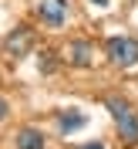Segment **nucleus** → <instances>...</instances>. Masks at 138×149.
<instances>
[{"label": "nucleus", "mask_w": 138, "mask_h": 149, "mask_svg": "<svg viewBox=\"0 0 138 149\" xmlns=\"http://www.w3.org/2000/svg\"><path fill=\"white\" fill-rule=\"evenodd\" d=\"M104 51H108V61L118 68H131L138 65V41L128 34H115L108 37V44H104Z\"/></svg>", "instance_id": "obj_1"}, {"label": "nucleus", "mask_w": 138, "mask_h": 149, "mask_svg": "<svg viewBox=\"0 0 138 149\" xmlns=\"http://www.w3.org/2000/svg\"><path fill=\"white\" fill-rule=\"evenodd\" d=\"M64 7H67V0H41L37 14L47 27H64Z\"/></svg>", "instance_id": "obj_2"}, {"label": "nucleus", "mask_w": 138, "mask_h": 149, "mask_svg": "<svg viewBox=\"0 0 138 149\" xmlns=\"http://www.w3.org/2000/svg\"><path fill=\"white\" fill-rule=\"evenodd\" d=\"M91 54H94L91 41H71V44H67V61L78 65V68H88V65H91Z\"/></svg>", "instance_id": "obj_3"}, {"label": "nucleus", "mask_w": 138, "mask_h": 149, "mask_svg": "<svg viewBox=\"0 0 138 149\" xmlns=\"http://www.w3.org/2000/svg\"><path fill=\"white\" fill-rule=\"evenodd\" d=\"M84 125H88V115H84V112L67 109V112H61V115H57V129H61V136H71V132L84 129Z\"/></svg>", "instance_id": "obj_4"}, {"label": "nucleus", "mask_w": 138, "mask_h": 149, "mask_svg": "<svg viewBox=\"0 0 138 149\" xmlns=\"http://www.w3.org/2000/svg\"><path fill=\"white\" fill-rule=\"evenodd\" d=\"M30 41H34V37H30V31H27V27H17L14 34L7 37V51H10L14 58H24V54L30 51Z\"/></svg>", "instance_id": "obj_5"}, {"label": "nucleus", "mask_w": 138, "mask_h": 149, "mask_svg": "<svg viewBox=\"0 0 138 149\" xmlns=\"http://www.w3.org/2000/svg\"><path fill=\"white\" fill-rule=\"evenodd\" d=\"M47 142H44V136L37 129H20L17 132V149H44Z\"/></svg>", "instance_id": "obj_6"}, {"label": "nucleus", "mask_w": 138, "mask_h": 149, "mask_svg": "<svg viewBox=\"0 0 138 149\" xmlns=\"http://www.w3.org/2000/svg\"><path fill=\"white\" fill-rule=\"evenodd\" d=\"M118 122V132L125 136V142H138V119H135V112H128V115H121Z\"/></svg>", "instance_id": "obj_7"}, {"label": "nucleus", "mask_w": 138, "mask_h": 149, "mask_svg": "<svg viewBox=\"0 0 138 149\" xmlns=\"http://www.w3.org/2000/svg\"><path fill=\"white\" fill-rule=\"evenodd\" d=\"M104 105H108V112L115 115V119H121V115H128V112H131V105L125 102V98H108Z\"/></svg>", "instance_id": "obj_8"}, {"label": "nucleus", "mask_w": 138, "mask_h": 149, "mask_svg": "<svg viewBox=\"0 0 138 149\" xmlns=\"http://www.w3.org/2000/svg\"><path fill=\"white\" fill-rule=\"evenodd\" d=\"M41 71H54V58H51V51H41Z\"/></svg>", "instance_id": "obj_9"}, {"label": "nucleus", "mask_w": 138, "mask_h": 149, "mask_svg": "<svg viewBox=\"0 0 138 149\" xmlns=\"http://www.w3.org/2000/svg\"><path fill=\"white\" fill-rule=\"evenodd\" d=\"M7 112H10V109H7V98H3V95H0V122L7 119Z\"/></svg>", "instance_id": "obj_10"}, {"label": "nucleus", "mask_w": 138, "mask_h": 149, "mask_svg": "<svg viewBox=\"0 0 138 149\" xmlns=\"http://www.w3.org/2000/svg\"><path fill=\"white\" fill-rule=\"evenodd\" d=\"M81 149H104V146H101V142H84Z\"/></svg>", "instance_id": "obj_11"}, {"label": "nucleus", "mask_w": 138, "mask_h": 149, "mask_svg": "<svg viewBox=\"0 0 138 149\" xmlns=\"http://www.w3.org/2000/svg\"><path fill=\"white\" fill-rule=\"evenodd\" d=\"M91 3H98V7H108V3H111V0H91Z\"/></svg>", "instance_id": "obj_12"}]
</instances>
